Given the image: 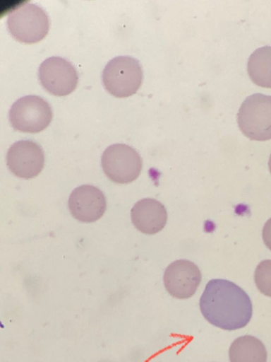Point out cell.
I'll return each mask as SVG.
<instances>
[{"label":"cell","instance_id":"9c48e42d","mask_svg":"<svg viewBox=\"0 0 271 362\" xmlns=\"http://www.w3.org/2000/svg\"><path fill=\"white\" fill-rule=\"evenodd\" d=\"M201 278L198 266L186 259H179L171 263L165 269L163 276L168 293L179 299L191 298L199 286Z\"/></svg>","mask_w":271,"mask_h":362},{"label":"cell","instance_id":"6da1fadb","mask_svg":"<svg viewBox=\"0 0 271 362\" xmlns=\"http://www.w3.org/2000/svg\"><path fill=\"white\" fill-rule=\"evenodd\" d=\"M199 305L204 318L224 330L243 328L253 316V305L248 295L236 284L225 279L209 281Z\"/></svg>","mask_w":271,"mask_h":362},{"label":"cell","instance_id":"9a60e30c","mask_svg":"<svg viewBox=\"0 0 271 362\" xmlns=\"http://www.w3.org/2000/svg\"><path fill=\"white\" fill-rule=\"evenodd\" d=\"M263 240L265 245L271 250V218L267 221L263 226Z\"/></svg>","mask_w":271,"mask_h":362},{"label":"cell","instance_id":"30bf717a","mask_svg":"<svg viewBox=\"0 0 271 362\" xmlns=\"http://www.w3.org/2000/svg\"><path fill=\"white\" fill-rule=\"evenodd\" d=\"M68 208L72 216L83 222L99 219L107 207L102 192L92 185H81L75 188L68 199Z\"/></svg>","mask_w":271,"mask_h":362},{"label":"cell","instance_id":"8fae6325","mask_svg":"<svg viewBox=\"0 0 271 362\" xmlns=\"http://www.w3.org/2000/svg\"><path fill=\"white\" fill-rule=\"evenodd\" d=\"M131 220L135 227L146 234H155L166 225L167 213L159 201L145 198L138 201L131 209Z\"/></svg>","mask_w":271,"mask_h":362},{"label":"cell","instance_id":"277c9868","mask_svg":"<svg viewBox=\"0 0 271 362\" xmlns=\"http://www.w3.org/2000/svg\"><path fill=\"white\" fill-rule=\"evenodd\" d=\"M7 27L17 41L31 44L42 40L47 35L49 21L42 8L35 4L26 3L10 12Z\"/></svg>","mask_w":271,"mask_h":362},{"label":"cell","instance_id":"4fadbf2b","mask_svg":"<svg viewBox=\"0 0 271 362\" xmlns=\"http://www.w3.org/2000/svg\"><path fill=\"white\" fill-rule=\"evenodd\" d=\"M247 71L254 83L263 88H271V46L260 47L251 54Z\"/></svg>","mask_w":271,"mask_h":362},{"label":"cell","instance_id":"7a4b0ae2","mask_svg":"<svg viewBox=\"0 0 271 362\" xmlns=\"http://www.w3.org/2000/svg\"><path fill=\"white\" fill-rule=\"evenodd\" d=\"M143 78L140 62L129 56L114 57L107 64L102 71L105 89L117 98H126L136 93Z\"/></svg>","mask_w":271,"mask_h":362},{"label":"cell","instance_id":"5bb4252c","mask_svg":"<svg viewBox=\"0 0 271 362\" xmlns=\"http://www.w3.org/2000/svg\"><path fill=\"white\" fill-rule=\"evenodd\" d=\"M254 280L259 291L271 297V259H265L259 263L255 270Z\"/></svg>","mask_w":271,"mask_h":362},{"label":"cell","instance_id":"5b68a950","mask_svg":"<svg viewBox=\"0 0 271 362\" xmlns=\"http://www.w3.org/2000/svg\"><path fill=\"white\" fill-rule=\"evenodd\" d=\"M12 127L22 132L37 133L48 127L52 119L49 104L37 95H26L17 100L8 112Z\"/></svg>","mask_w":271,"mask_h":362},{"label":"cell","instance_id":"3957f363","mask_svg":"<svg viewBox=\"0 0 271 362\" xmlns=\"http://www.w3.org/2000/svg\"><path fill=\"white\" fill-rule=\"evenodd\" d=\"M237 122L250 139H271V95L255 93L247 97L239 110Z\"/></svg>","mask_w":271,"mask_h":362},{"label":"cell","instance_id":"ba28073f","mask_svg":"<svg viewBox=\"0 0 271 362\" xmlns=\"http://www.w3.org/2000/svg\"><path fill=\"white\" fill-rule=\"evenodd\" d=\"M6 163L10 171L15 175L30 179L42 171L44 155L38 144L30 140H20L9 148Z\"/></svg>","mask_w":271,"mask_h":362},{"label":"cell","instance_id":"52a82bcc","mask_svg":"<svg viewBox=\"0 0 271 362\" xmlns=\"http://www.w3.org/2000/svg\"><path fill=\"white\" fill-rule=\"evenodd\" d=\"M38 78L43 88L56 96H64L72 93L78 79L74 66L59 57L45 59L38 69Z\"/></svg>","mask_w":271,"mask_h":362},{"label":"cell","instance_id":"7c38bea8","mask_svg":"<svg viewBox=\"0 0 271 362\" xmlns=\"http://www.w3.org/2000/svg\"><path fill=\"white\" fill-rule=\"evenodd\" d=\"M230 362H267V354L264 344L252 335L237 337L229 349Z\"/></svg>","mask_w":271,"mask_h":362},{"label":"cell","instance_id":"2e32d148","mask_svg":"<svg viewBox=\"0 0 271 362\" xmlns=\"http://www.w3.org/2000/svg\"><path fill=\"white\" fill-rule=\"evenodd\" d=\"M268 166H269V169H270V171L271 173V154H270L269 162H268Z\"/></svg>","mask_w":271,"mask_h":362},{"label":"cell","instance_id":"8992f818","mask_svg":"<svg viewBox=\"0 0 271 362\" xmlns=\"http://www.w3.org/2000/svg\"><path fill=\"white\" fill-rule=\"evenodd\" d=\"M101 163L105 175L111 180L120 184L136 180L143 165L138 153L124 144L108 146L102 153Z\"/></svg>","mask_w":271,"mask_h":362}]
</instances>
